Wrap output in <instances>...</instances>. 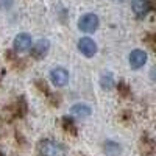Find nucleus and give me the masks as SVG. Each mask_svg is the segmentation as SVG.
Masks as SVG:
<instances>
[{
    "label": "nucleus",
    "mask_w": 156,
    "mask_h": 156,
    "mask_svg": "<svg viewBox=\"0 0 156 156\" xmlns=\"http://www.w3.org/2000/svg\"><path fill=\"white\" fill-rule=\"evenodd\" d=\"M12 6V0H0V9H9Z\"/></svg>",
    "instance_id": "9b49d317"
},
{
    "label": "nucleus",
    "mask_w": 156,
    "mask_h": 156,
    "mask_svg": "<svg viewBox=\"0 0 156 156\" xmlns=\"http://www.w3.org/2000/svg\"><path fill=\"white\" fill-rule=\"evenodd\" d=\"M78 50H80L84 56L90 58V56L95 55L97 44L94 42V39H90V37H81L80 41H78Z\"/></svg>",
    "instance_id": "20e7f679"
},
{
    "label": "nucleus",
    "mask_w": 156,
    "mask_h": 156,
    "mask_svg": "<svg viewBox=\"0 0 156 156\" xmlns=\"http://www.w3.org/2000/svg\"><path fill=\"white\" fill-rule=\"evenodd\" d=\"M39 154L41 156H66V150L55 140H41L39 142Z\"/></svg>",
    "instance_id": "f257e3e1"
},
{
    "label": "nucleus",
    "mask_w": 156,
    "mask_h": 156,
    "mask_svg": "<svg viewBox=\"0 0 156 156\" xmlns=\"http://www.w3.org/2000/svg\"><path fill=\"white\" fill-rule=\"evenodd\" d=\"M14 48L17 51H27L31 48V36L28 33H20L14 39Z\"/></svg>",
    "instance_id": "423d86ee"
},
{
    "label": "nucleus",
    "mask_w": 156,
    "mask_h": 156,
    "mask_svg": "<svg viewBox=\"0 0 156 156\" xmlns=\"http://www.w3.org/2000/svg\"><path fill=\"white\" fill-rule=\"evenodd\" d=\"M112 84H114V81H112V76L109 73H105V75L101 76V86L105 87V89H111Z\"/></svg>",
    "instance_id": "9d476101"
},
{
    "label": "nucleus",
    "mask_w": 156,
    "mask_h": 156,
    "mask_svg": "<svg viewBox=\"0 0 156 156\" xmlns=\"http://www.w3.org/2000/svg\"><path fill=\"white\" fill-rule=\"evenodd\" d=\"M48 47H50V42L47 41V39H41L33 48V55L36 58H42L47 55V51H48Z\"/></svg>",
    "instance_id": "1a4fd4ad"
},
{
    "label": "nucleus",
    "mask_w": 156,
    "mask_h": 156,
    "mask_svg": "<svg viewBox=\"0 0 156 156\" xmlns=\"http://www.w3.org/2000/svg\"><path fill=\"white\" fill-rule=\"evenodd\" d=\"M70 112L72 115L75 117H80V119H84V117H89L90 115V108L87 105H84V103H76V105H73L70 108Z\"/></svg>",
    "instance_id": "6e6552de"
},
{
    "label": "nucleus",
    "mask_w": 156,
    "mask_h": 156,
    "mask_svg": "<svg viewBox=\"0 0 156 156\" xmlns=\"http://www.w3.org/2000/svg\"><path fill=\"white\" fill-rule=\"evenodd\" d=\"M78 28L84 33H94L98 28V17L94 12H87V14L81 16L78 20Z\"/></svg>",
    "instance_id": "f03ea898"
},
{
    "label": "nucleus",
    "mask_w": 156,
    "mask_h": 156,
    "mask_svg": "<svg viewBox=\"0 0 156 156\" xmlns=\"http://www.w3.org/2000/svg\"><path fill=\"white\" fill-rule=\"evenodd\" d=\"M128 59H129V66H131L133 69H140L145 64V61H147V53L144 50L136 48V50H133L131 53H129Z\"/></svg>",
    "instance_id": "39448f33"
},
{
    "label": "nucleus",
    "mask_w": 156,
    "mask_h": 156,
    "mask_svg": "<svg viewBox=\"0 0 156 156\" xmlns=\"http://www.w3.org/2000/svg\"><path fill=\"white\" fill-rule=\"evenodd\" d=\"M133 11L137 17H144L150 11V0H133Z\"/></svg>",
    "instance_id": "0eeeda50"
},
{
    "label": "nucleus",
    "mask_w": 156,
    "mask_h": 156,
    "mask_svg": "<svg viewBox=\"0 0 156 156\" xmlns=\"http://www.w3.org/2000/svg\"><path fill=\"white\" fill-rule=\"evenodd\" d=\"M50 80H51V83H53L55 86L62 87V86H66L67 81H69V72H67L66 69H62V67L51 69V72H50Z\"/></svg>",
    "instance_id": "7ed1b4c3"
}]
</instances>
